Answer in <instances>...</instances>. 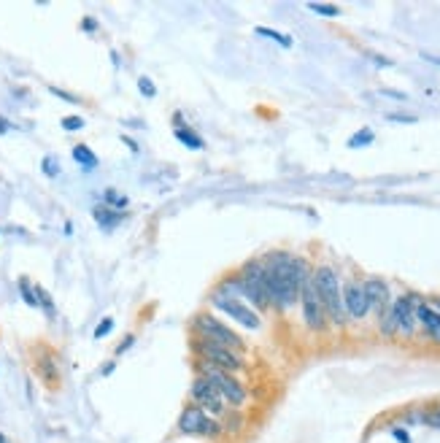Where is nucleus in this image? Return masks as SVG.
<instances>
[{
  "label": "nucleus",
  "instance_id": "f257e3e1",
  "mask_svg": "<svg viewBox=\"0 0 440 443\" xmlns=\"http://www.w3.org/2000/svg\"><path fill=\"white\" fill-rule=\"evenodd\" d=\"M265 290L275 311H292L300 300V287L311 278L314 268L305 257L292 252H270L265 257Z\"/></svg>",
  "mask_w": 440,
  "mask_h": 443
},
{
  "label": "nucleus",
  "instance_id": "f03ea898",
  "mask_svg": "<svg viewBox=\"0 0 440 443\" xmlns=\"http://www.w3.org/2000/svg\"><path fill=\"white\" fill-rule=\"evenodd\" d=\"M311 278H314V287H316L321 306L327 311V321L338 330H343L349 324V317H346V308H343V284H340L338 271L327 262H319V265H314Z\"/></svg>",
  "mask_w": 440,
  "mask_h": 443
},
{
  "label": "nucleus",
  "instance_id": "7ed1b4c3",
  "mask_svg": "<svg viewBox=\"0 0 440 443\" xmlns=\"http://www.w3.org/2000/svg\"><path fill=\"white\" fill-rule=\"evenodd\" d=\"M195 362H198V376L208 379V382L219 389V395L225 398V403H227L230 408H243V406H246L249 389H246V384H243L235 373H227V370L206 365V362H200V360H195Z\"/></svg>",
  "mask_w": 440,
  "mask_h": 443
},
{
  "label": "nucleus",
  "instance_id": "20e7f679",
  "mask_svg": "<svg viewBox=\"0 0 440 443\" xmlns=\"http://www.w3.org/2000/svg\"><path fill=\"white\" fill-rule=\"evenodd\" d=\"M192 333H195V338H203V341L216 343V346H227L232 352H243V346H246L243 338L235 330H230L222 319H216L213 314H195L192 317Z\"/></svg>",
  "mask_w": 440,
  "mask_h": 443
},
{
  "label": "nucleus",
  "instance_id": "39448f33",
  "mask_svg": "<svg viewBox=\"0 0 440 443\" xmlns=\"http://www.w3.org/2000/svg\"><path fill=\"white\" fill-rule=\"evenodd\" d=\"M32 370L38 376V382L44 384L49 392H57L62 386V365H60V354L57 349H52L49 343L38 341L30 349Z\"/></svg>",
  "mask_w": 440,
  "mask_h": 443
},
{
  "label": "nucleus",
  "instance_id": "423d86ee",
  "mask_svg": "<svg viewBox=\"0 0 440 443\" xmlns=\"http://www.w3.org/2000/svg\"><path fill=\"white\" fill-rule=\"evenodd\" d=\"M192 352H195V360L206 362L211 367H219V370H227V373H241L246 367V360H243L241 352H232L227 346H216V343H208L203 338H195L192 341Z\"/></svg>",
  "mask_w": 440,
  "mask_h": 443
},
{
  "label": "nucleus",
  "instance_id": "0eeeda50",
  "mask_svg": "<svg viewBox=\"0 0 440 443\" xmlns=\"http://www.w3.org/2000/svg\"><path fill=\"white\" fill-rule=\"evenodd\" d=\"M179 432L182 435H198V438H208V441H219L225 435V425L219 419H213L208 413L198 408V406H186L179 416Z\"/></svg>",
  "mask_w": 440,
  "mask_h": 443
},
{
  "label": "nucleus",
  "instance_id": "6e6552de",
  "mask_svg": "<svg viewBox=\"0 0 440 443\" xmlns=\"http://www.w3.org/2000/svg\"><path fill=\"white\" fill-rule=\"evenodd\" d=\"M422 295L419 292H403L392 300V317H395V338L413 341L419 324H416V306Z\"/></svg>",
  "mask_w": 440,
  "mask_h": 443
},
{
  "label": "nucleus",
  "instance_id": "1a4fd4ad",
  "mask_svg": "<svg viewBox=\"0 0 440 443\" xmlns=\"http://www.w3.org/2000/svg\"><path fill=\"white\" fill-rule=\"evenodd\" d=\"M300 311H303V324L311 330V333H327L330 321H327V311L321 306L319 295H316V287H314V278L303 281L300 287Z\"/></svg>",
  "mask_w": 440,
  "mask_h": 443
},
{
  "label": "nucleus",
  "instance_id": "9d476101",
  "mask_svg": "<svg viewBox=\"0 0 440 443\" xmlns=\"http://www.w3.org/2000/svg\"><path fill=\"white\" fill-rule=\"evenodd\" d=\"M189 395H192V406H198L203 411L213 416V419H222V416H227V403L225 398L219 395V389L213 386L208 379H203V376H195L192 379V386H189Z\"/></svg>",
  "mask_w": 440,
  "mask_h": 443
},
{
  "label": "nucleus",
  "instance_id": "9b49d317",
  "mask_svg": "<svg viewBox=\"0 0 440 443\" xmlns=\"http://www.w3.org/2000/svg\"><path fill=\"white\" fill-rule=\"evenodd\" d=\"M211 303L219 308V311H225L230 319H235L238 324L249 327V330H259V327H262L259 314L251 306H246L241 297H230V295H225V292L213 290L211 292Z\"/></svg>",
  "mask_w": 440,
  "mask_h": 443
},
{
  "label": "nucleus",
  "instance_id": "f8f14e48",
  "mask_svg": "<svg viewBox=\"0 0 440 443\" xmlns=\"http://www.w3.org/2000/svg\"><path fill=\"white\" fill-rule=\"evenodd\" d=\"M416 324L422 330V336L432 343L440 346V308L432 297H422L416 306Z\"/></svg>",
  "mask_w": 440,
  "mask_h": 443
},
{
  "label": "nucleus",
  "instance_id": "ddd939ff",
  "mask_svg": "<svg viewBox=\"0 0 440 443\" xmlns=\"http://www.w3.org/2000/svg\"><path fill=\"white\" fill-rule=\"evenodd\" d=\"M343 308H346V317L354 321H362L370 314L362 278H346V284H343Z\"/></svg>",
  "mask_w": 440,
  "mask_h": 443
},
{
  "label": "nucleus",
  "instance_id": "4468645a",
  "mask_svg": "<svg viewBox=\"0 0 440 443\" xmlns=\"http://www.w3.org/2000/svg\"><path fill=\"white\" fill-rule=\"evenodd\" d=\"M364 284V295H367V306H370V314H383L386 308L392 306V290H389V284L381 278V276H367L362 281Z\"/></svg>",
  "mask_w": 440,
  "mask_h": 443
},
{
  "label": "nucleus",
  "instance_id": "2eb2a0df",
  "mask_svg": "<svg viewBox=\"0 0 440 443\" xmlns=\"http://www.w3.org/2000/svg\"><path fill=\"white\" fill-rule=\"evenodd\" d=\"M92 216H95V222H97V225H100L103 230H114L121 222V219H124V214H121V211H114V208H108V206H103V203L92 208Z\"/></svg>",
  "mask_w": 440,
  "mask_h": 443
},
{
  "label": "nucleus",
  "instance_id": "dca6fc26",
  "mask_svg": "<svg viewBox=\"0 0 440 443\" xmlns=\"http://www.w3.org/2000/svg\"><path fill=\"white\" fill-rule=\"evenodd\" d=\"M173 136H176L179 143H184V146H186V149H192V152H200V149L206 146V141H203V138H200L192 127H184V124L173 130Z\"/></svg>",
  "mask_w": 440,
  "mask_h": 443
},
{
  "label": "nucleus",
  "instance_id": "f3484780",
  "mask_svg": "<svg viewBox=\"0 0 440 443\" xmlns=\"http://www.w3.org/2000/svg\"><path fill=\"white\" fill-rule=\"evenodd\" d=\"M71 154H73V160H76V163L84 170H95V168H97V163H100V160H97V154L92 152L87 143H76Z\"/></svg>",
  "mask_w": 440,
  "mask_h": 443
},
{
  "label": "nucleus",
  "instance_id": "a211bd4d",
  "mask_svg": "<svg viewBox=\"0 0 440 443\" xmlns=\"http://www.w3.org/2000/svg\"><path fill=\"white\" fill-rule=\"evenodd\" d=\"M103 206H108V208H114V211H121V214H124V208L130 206V200H127V195L117 192L114 187H108L106 192H103Z\"/></svg>",
  "mask_w": 440,
  "mask_h": 443
},
{
  "label": "nucleus",
  "instance_id": "6ab92c4d",
  "mask_svg": "<svg viewBox=\"0 0 440 443\" xmlns=\"http://www.w3.org/2000/svg\"><path fill=\"white\" fill-rule=\"evenodd\" d=\"M254 33L262 35V38H270V41L278 44L281 49H292V44H295V41H292V35H287V33H278V30H273V28H262V25H259V28H254Z\"/></svg>",
  "mask_w": 440,
  "mask_h": 443
},
{
  "label": "nucleus",
  "instance_id": "aec40b11",
  "mask_svg": "<svg viewBox=\"0 0 440 443\" xmlns=\"http://www.w3.org/2000/svg\"><path fill=\"white\" fill-rule=\"evenodd\" d=\"M16 287H19V295H22V300H25L28 306H30V308H38V300H35V284H32L28 276H22Z\"/></svg>",
  "mask_w": 440,
  "mask_h": 443
},
{
  "label": "nucleus",
  "instance_id": "412c9836",
  "mask_svg": "<svg viewBox=\"0 0 440 443\" xmlns=\"http://www.w3.org/2000/svg\"><path fill=\"white\" fill-rule=\"evenodd\" d=\"M422 425L432 430H440V403L422 408Z\"/></svg>",
  "mask_w": 440,
  "mask_h": 443
},
{
  "label": "nucleus",
  "instance_id": "4be33fe9",
  "mask_svg": "<svg viewBox=\"0 0 440 443\" xmlns=\"http://www.w3.org/2000/svg\"><path fill=\"white\" fill-rule=\"evenodd\" d=\"M35 300H38V308H44L46 317L52 319V317H54V300H52V295H49L41 284H35Z\"/></svg>",
  "mask_w": 440,
  "mask_h": 443
},
{
  "label": "nucleus",
  "instance_id": "5701e85b",
  "mask_svg": "<svg viewBox=\"0 0 440 443\" xmlns=\"http://www.w3.org/2000/svg\"><path fill=\"white\" fill-rule=\"evenodd\" d=\"M308 8H311L314 14L327 16V19H335V16H340V8H338V6H333V3H308Z\"/></svg>",
  "mask_w": 440,
  "mask_h": 443
},
{
  "label": "nucleus",
  "instance_id": "b1692460",
  "mask_svg": "<svg viewBox=\"0 0 440 443\" xmlns=\"http://www.w3.org/2000/svg\"><path fill=\"white\" fill-rule=\"evenodd\" d=\"M373 130H367V127H362L359 133H354V136L349 138V146L351 149H359V146H367V143H373Z\"/></svg>",
  "mask_w": 440,
  "mask_h": 443
},
{
  "label": "nucleus",
  "instance_id": "393cba45",
  "mask_svg": "<svg viewBox=\"0 0 440 443\" xmlns=\"http://www.w3.org/2000/svg\"><path fill=\"white\" fill-rule=\"evenodd\" d=\"M41 165H44V173L49 176V179L60 176V163H57V157H52V154H49V157H44V163H41Z\"/></svg>",
  "mask_w": 440,
  "mask_h": 443
},
{
  "label": "nucleus",
  "instance_id": "a878e982",
  "mask_svg": "<svg viewBox=\"0 0 440 443\" xmlns=\"http://www.w3.org/2000/svg\"><path fill=\"white\" fill-rule=\"evenodd\" d=\"M111 330H114V319H111V317H106V319H103L100 324H97V327H95L92 338H95V341H100V338H106L108 333H111Z\"/></svg>",
  "mask_w": 440,
  "mask_h": 443
},
{
  "label": "nucleus",
  "instance_id": "bb28decb",
  "mask_svg": "<svg viewBox=\"0 0 440 443\" xmlns=\"http://www.w3.org/2000/svg\"><path fill=\"white\" fill-rule=\"evenodd\" d=\"M138 90H141V95H146V98H157V87L152 84V78L149 76L138 78Z\"/></svg>",
  "mask_w": 440,
  "mask_h": 443
},
{
  "label": "nucleus",
  "instance_id": "cd10ccee",
  "mask_svg": "<svg viewBox=\"0 0 440 443\" xmlns=\"http://www.w3.org/2000/svg\"><path fill=\"white\" fill-rule=\"evenodd\" d=\"M84 127V119L81 117H62V130H68V133H76Z\"/></svg>",
  "mask_w": 440,
  "mask_h": 443
},
{
  "label": "nucleus",
  "instance_id": "c85d7f7f",
  "mask_svg": "<svg viewBox=\"0 0 440 443\" xmlns=\"http://www.w3.org/2000/svg\"><path fill=\"white\" fill-rule=\"evenodd\" d=\"M49 92H52V95H57V98H62V100H68V103H78L76 95H71V92L60 90V87H49Z\"/></svg>",
  "mask_w": 440,
  "mask_h": 443
},
{
  "label": "nucleus",
  "instance_id": "c756f323",
  "mask_svg": "<svg viewBox=\"0 0 440 443\" xmlns=\"http://www.w3.org/2000/svg\"><path fill=\"white\" fill-rule=\"evenodd\" d=\"M133 343H136V336H133V333H130V336H124V341H121L119 346H117V357H119V354H124L127 352V349H130V346H133Z\"/></svg>",
  "mask_w": 440,
  "mask_h": 443
},
{
  "label": "nucleus",
  "instance_id": "7c9ffc66",
  "mask_svg": "<svg viewBox=\"0 0 440 443\" xmlns=\"http://www.w3.org/2000/svg\"><path fill=\"white\" fill-rule=\"evenodd\" d=\"M392 435H395V441H400V443H410V435L403 427H395L392 430Z\"/></svg>",
  "mask_w": 440,
  "mask_h": 443
},
{
  "label": "nucleus",
  "instance_id": "2f4dec72",
  "mask_svg": "<svg viewBox=\"0 0 440 443\" xmlns=\"http://www.w3.org/2000/svg\"><path fill=\"white\" fill-rule=\"evenodd\" d=\"M389 122H405V124H413V122H416V117H403V114H389Z\"/></svg>",
  "mask_w": 440,
  "mask_h": 443
},
{
  "label": "nucleus",
  "instance_id": "473e14b6",
  "mask_svg": "<svg viewBox=\"0 0 440 443\" xmlns=\"http://www.w3.org/2000/svg\"><path fill=\"white\" fill-rule=\"evenodd\" d=\"M81 28H84V30H87V33H95V30H97V22H95L92 16H84V22H81Z\"/></svg>",
  "mask_w": 440,
  "mask_h": 443
},
{
  "label": "nucleus",
  "instance_id": "72a5a7b5",
  "mask_svg": "<svg viewBox=\"0 0 440 443\" xmlns=\"http://www.w3.org/2000/svg\"><path fill=\"white\" fill-rule=\"evenodd\" d=\"M11 127H14V124L8 122L6 117H0V136H6V133H11Z\"/></svg>",
  "mask_w": 440,
  "mask_h": 443
},
{
  "label": "nucleus",
  "instance_id": "f704fd0d",
  "mask_svg": "<svg viewBox=\"0 0 440 443\" xmlns=\"http://www.w3.org/2000/svg\"><path fill=\"white\" fill-rule=\"evenodd\" d=\"M121 141H124V143H127V146H130L133 152H138V143H136V141H133V138H127V136H124V138H121Z\"/></svg>",
  "mask_w": 440,
  "mask_h": 443
},
{
  "label": "nucleus",
  "instance_id": "c9c22d12",
  "mask_svg": "<svg viewBox=\"0 0 440 443\" xmlns=\"http://www.w3.org/2000/svg\"><path fill=\"white\" fill-rule=\"evenodd\" d=\"M114 367H117V362H114V360H111V362H108V365L103 367V376H111V370H114Z\"/></svg>",
  "mask_w": 440,
  "mask_h": 443
},
{
  "label": "nucleus",
  "instance_id": "e433bc0d",
  "mask_svg": "<svg viewBox=\"0 0 440 443\" xmlns=\"http://www.w3.org/2000/svg\"><path fill=\"white\" fill-rule=\"evenodd\" d=\"M424 60H429V62H435V65H440V57H429V54H424Z\"/></svg>",
  "mask_w": 440,
  "mask_h": 443
},
{
  "label": "nucleus",
  "instance_id": "4c0bfd02",
  "mask_svg": "<svg viewBox=\"0 0 440 443\" xmlns=\"http://www.w3.org/2000/svg\"><path fill=\"white\" fill-rule=\"evenodd\" d=\"M0 443H8V438H6V435H3V432H0Z\"/></svg>",
  "mask_w": 440,
  "mask_h": 443
},
{
  "label": "nucleus",
  "instance_id": "58836bf2",
  "mask_svg": "<svg viewBox=\"0 0 440 443\" xmlns=\"http://www.w3.org/2000/svg\"><path fill=\"white\" fill-rule=\"evenodd\" d=\"M432 300H435V303H438V308H440V295H435V297H432Z\"/></svg>",
  "mask_w": 440,
  "mask_h": 443
}]
</instances>
